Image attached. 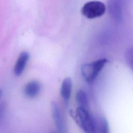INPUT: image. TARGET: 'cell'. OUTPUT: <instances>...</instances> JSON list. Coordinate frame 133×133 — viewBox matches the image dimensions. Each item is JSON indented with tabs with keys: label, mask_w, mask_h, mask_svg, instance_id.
<instances>
[{
	"label": "cell",
	"mask_w": 133,
	"mask_h": 133,
	"mask_svg": "<svg viewBox=\"0 0 133 133\" xmlns=\"http://www.w3.org/2000/svg\"><path fill=\"white\" fill-rule=\"evenodd\" d=\"M75 117L84 133H96V121L87 109L78 107L76 110Z\"/></svg>",
	"instance_id": "1"
},
{
	"label": "cell",
	"mask_w": 133,
	"mask_h": 133,
	"mask_svg": "<svg viewBox=\"0 0 133 133\" xmlns=\"http://www.w3.org/2000/svg\"><path fill=\"white\" fill-rule=\"evenodd\" d=\"M107 61V59L102 58L82 65L81 72L85 79L89 82L94 81L98 75Z\"/></svg>",
	"instance_id": "2"
},
{
	"label": "cell",
	"mask_w": 133,
	"mask_h": 133,
	"mask_svg": "<svg viewBox=\"0 0 133 133\" xmlns=\"http://www.w3.org/2000/svg\"><path fill=\"white\" fill-rule=\"evenodd\" d=\"M105 5L101 2L92 1L85 3L81 9L82 15L88 19H94L102 16L105 12Z\"/></svg>",
	"instance_id": "3"
},
{
	"label": "cell",
	"mask_w": 133,
	"mask_h": 133,
	"mask_svg": "<svg viewBox=\"0 0 133 133\" xmlns=\"http://www.w3.org/2000/svg\"><path fill=\"white\" fill-rule=\"evenodd\" d=\"M125 2V0H109L108 3V11L110 15L115 21H121Z\"/></svg>",
	"instance_id": "4"
},
{
	"label": "cell",
	"mask_w": 133,
	"mask_h": 133,
	"mask_svg": "<svg viewBox=\"0 0 133 133\" xmlns=\"http://www.w3.org/2000/svg\"><path fill=\"white\" fill-rule=\"evenodd\" d=\"M51 112L52 119L59 133H63L64 131V123L62 116L58 103L53 101L51 103Z\"/></svg>",
	"instance_id": "5"
},
{
	"label": "cell",
	"mask_w": 133,
	"mask_h": 133,
	"mask_svg": "<svg viewBox=\"0 0 133 133\" xmlns=\"http://www.w3.org/2000/svg\"><path fill=\"white\" fill-rule=\"evenodd\" d=\"M41 88V85L38 82L32 81L25 85L23 89V93L26 97L29 98H34L39 94Z\"/></svg>",
	"instance_id": "6"
},
{
	"label": "cell",
	"mask_w": 133,
	"mask_h": 133,
	"mask_svg": "<svg viewBox=\"0 0 133 133\" xmlns=\"http://www.w3.org/2000/svg\"><path fill=\"white\" fill-rule=\"evenodd\" d=\"M29 58V55L26 51H23L20 54L14 67V73L16 76H19L22 73Z\"/></svg>",
	"instance_id": "7"
},
{
	"label": "cell",
	"mask_w": 133,
	"mask_h": 133,
	"mask_svg": "<svg viewBox=\"0 0 133 133\" xmlns=\"http://www.w3.org/2000/svg\"><path fill=\"white\" fill-rule=\"evenodd\" d=\"M72 87V82L71 78L66 77L64 79L61 86L60 95L65 101H68L70 98Z\"/></svg>",
	"instance_id": "8"
},
{
	"label": "cell",
	"mask_w": 133,
	"mask_h": 133,
	"mask_svg": "<svg viewBox=\"0 0 133 133\" xmlns=\"http://www.w3.org/2000/svg\"><path fill=\"white\" fill-rule=\"evenodd\" d=\"M96 133H110L109 126L106 118L101 116L96 121Z\"/></svg>",
	"instance_id": "9"
},
{
	"label": "cell",
	"mask_w": 133,
	"mask_h": 133,
	"mask_svg": "<svg viewBox=\"0 0 133 133\" xmlns=\"http://www.w3.org/2000/svg\"><path fill=\"white\" fill-rule=\"evenodd\" d=\"M76 101L79 107L87 108L88 105V99L86 94L83 90H79L76 94Z\"/></svg>",
	"instance_id": "10"
},
{
	"label": "cell",
	"mask_w": 133,
	"mask_h": 133,
	"mask_svg": "<svg viewBox=\"0 0 133 133\" xmlns=\"http://www.w3.org/2000/svg\"><path fill=\"white\" fill-rule=\"evenodd\" d=\"M125 59L128 66L133 71V47L128 48L126 51Z\"/></svg>",
	"instance_id": "11"
},
{
	"label": "cell",
	"mask_w": 133,
	"mask_h": 133,
	"mask_svg": "<svg viewBox=\"0 0 133 133\" xmlns=\"http://www.w3.org/2000/svg\"><path fill=\"white\" fill-rule=\"evenodd\" d=\"M6 109V103L5 102H2L0 104V124L4 118Z\"/></svg>",
	"instance_id": "12"
},
{
	"label": "cell",
	"mask_w": 133,
	"mask_h": 133,
	"mask_svg": "<svg viewBox=\"0 0 133 133\" xmlns=\"http://www.w3.org/2000/svg\"><path fill=\"white\" fill-rule=\"evenodd\" d=\"M2 94H3V90H2V89L0 88V98H1Z\"/></svg>",
	"instance_id": "13"
}]
</instances>
